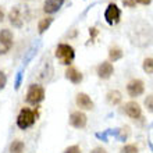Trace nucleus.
I'll list each match as a JSON object with an SVG mask.
<instances>
[{
	"label": "nucleus",
	"mask_w": 153,
	"mask_h": 153,
	"mask_svg": "<svg viewBox=\"0 0 153 153\" xmlns=\"http://www.w3.org/2000/svg\"><path fill=\"white\" fill-rule=\"evenodd\" d=\"M128 39L137 48H148L153 43V28L146 21H135L128 29Z\"/></svg>",
	"instance_id": "1"
},
{
	"label": "nucleus",
	"mask_w": 153,
	"mask_h": 153,
	"mask_svg": "<svg viewBox=\"0 0 153 153\" xmlns=\"http://www.w3.org/2000/svg\"><path fill=\"white\" fill-rule=\"evenodd\" d=\"M29 17H31V13H29L28 6L25 4H17L8 11V21L16 28L24 27V24L29 20Z\"/></svg>",
	"instance_id": "2"
},
{
	"label": "nucleus",
	"mask_w": 153,
	"mask_h": 153,
	"mask_svg": "<svg viewBox=\"0 0 153 153\" xmlns=\"http://www.w3.org/2000/svg\"><path fill=\"white\" fill-rule=\"evenodd\" d=\"M39 118V110L38 109H29V107H22L20 110V113L17 116V127L20 129H28Z\"/></svg>",
	"instance_id": "3"
},
{
	"label": "nucleus",
	"mask_w": 153,
	"mask_h": 153,
	"mask_svg": "<svg viewBox=\"0 0 153 153\" xmlns=\"http://www.w3.org/2000/svg\"><path fill=\"white\" fill-rule=\"evenodd\" d=\"M54 54H56L57 60L60 61V64L67 65V67L71 65V63H73L74 59H75V50H74V48L68 43L57 45Z\"/></svg>",
	"instance_id": "4"
},
{
	"label": "nucleus",
	"mask_w": 153,
	"mask_h": 153,
	"mask_svg": "<svg viewBox=\"0 0 153 153\" xmlns=\"http://www.w3.org/2000/svg\"><path fill=\"white\" fill-rule=\"evenodd\" d=\"M45 100V89L42 85L32 84L29 85L27 95H25V102L31 106H38L39 103Z\"/></svg>",
	"instance_id": "5"
},
{
	"label": "nucleus",
	"mask_w": 153,
	"mask_h": 153,
	"mask_svg": "<svg viewBox=\"0 0 153 153\" xmlns=\"http://www.w3.org/2000/svg\"><path fill=\"white\" fill-rule=\"evenodd\" d=\"M121 18V10L116 3H110L105 10V20L109 25H116L120 22Z\"/></svg>",
	"instance_id": "6"
},
{
	"label": "nucleus",
	"mask_w": 153,
	"mask_h": 153,
	"mask_svg": "<svg viewBox=\"0 0 153 153\" xmlns=\"http://www.w3.org/2000/svg\"><path fill=\"white\" fill-rule=\"evenodd\" d=\"M13 39H14V35L10 29L4 28L0 31V56L7 54L10 52V49L13 48Z\"/></svg>",
	"instance_id": "7"
},
{
	"label": "nucleus",
	"mask_w": 153,
	"mask_h": 153,
	"mask_svg": "<svg viewBox=\"0 0 153 153\" xmlns=\"http://www.w3.org/2000/svg\"><path fill=\"white\" fill-rule=\"evenodd\" d=\"M145 92V84L143 81L139 78H134L127 84V93L129 95V97H139L143 95Z\"/></svg>",
	"instance_id": "8"
},
{
	"label": "nucleus",
	"mask_w": 153,
	"mask_h": 153,
	"mask_svg": "<svg viewBox=\"0 0 153 153\" xmlns=\"http://www.w3.org/2000/svg\"><path fill=\"white\" fill-rule=\"evenodd\" d=\"M124 113L134 121H139L142 120V107L139 106V103L137 102H127L124 105Z\"/></svg>",
	"instance_id": "9"
},
{
	"label": "nucleus",
	"mask_w": 153,
	"mask_h": 153,
	"mask_svg": "<svg viewBox=\"0 0 153 153\" xmlns=\"http://www.w3.org/2000/svg\"><path fill=\"white\" fill-rule=\"evenodd\" d=\"M86 124H88V117L84 111L75 110V111L70 114V125L71 127H74L76 129H82L86 127Z\"/></svg>",
	"instance_id": "10"
},
{
	"label": "nucleus",
	"mask_w": 153,
	"mask_h": 153,
	"mask_svg": "<svg viewBox=\"0 0 153 153\" xmlns=\"http://www.w3.org/2000/svg\"><path fill=\"white\" fill-rule=\"evenodd\" d=\"M75 103L81 110H93V107H95V103H93V100L91 99V96L85 92L76 93Z\"/></svg>",
	"instance_id": "11"
},
{
	"label": "nucleus",
	"mask_w": 153,
	"mask_h": 153,
	"mask_svg": "<svg viewBox=\"0 0 153 153\" xmlns=\"http://www.w3.org/2000/svg\"><path fill=\"white\" fill-rule=\"evenodd\" d=\"M96 74L100 79H109L110 76L114 74V67L110 61H102L100 64L96 67Z\"/></svg>",
	"instance_id": "12"
},
{
	"label": "nucleus",
	"mask_w": 153,
	"mask_h": 153,
	"mask_svg": "<svg viewBox=\"0 0 153 153\" xmlns=\"http://www.w3.org/2000/svg\"><path fill=\"white\" fill-rule=\"evenodd\" d=\"M64 74H65V78H67V79H68L71 84H74V85L81 84V82H82V79H84L82 73H81L78 68H75L74 65H68Z\"/></svg>",
	"instance_id": "13"
},
{
	"label": "nucleus",
	"mask_w": 153,
	"mask_h": 153,
	"mask_svg": "<svg viewBox=\"0 0 153 153\" xmlns=\"http://www.w3.org/2000/svg\"><path fill=\"white\" fill-rule=\"evenodd\" d=\"M65 0H45L43 3V11L46 14H54L63 7Z\"/></svg>",
	"instance_id": "14"
},
{
	"label": "nucleus",
	"mask_w": 153,
	"mask_h": 153,
	"mask_svg": "<svg viewBox=\"0 0 153 153\" xmlns=\"http://www.w3.org/2000/svg\"><path fill=\"white\" fill-rule=\"evenodd\" d=\"M121 100H123V95H121V92L117 91V89H111V91H109V92L106 93V102H107L110 106L120 105Z\"/></svg>",
	"instance_id": "15"
},
{
	"label": "nucleus",
	"mask_w": 153,
	"mask_h": 153,
	"mask_svg": "<svg viewBox=\"0 0 153 153\" xmlns=\"http://www.w3.org/2000/svg\"><path fill=\"white\" fill-rule=\"evenodd\" d=\"M123 56H124V52L121 50L118 46H111V48L109 49V60L110 61H118L123 59Z\"/></svg>",
	"instance_id": "16"
},
{
	"label": "nucleus",
	"mask_w": 153,
	"mask_h": 153,
	"mask_svg": "<svg viewBox=\"0 0 153 153\" xmlns=\"http://www.w3.org/2000/svg\"><path fill=\"white\" fill-rule=\"evenodd\" d=\"M52 22H53L52 17H45V18H42V20L38 22V32H39L40 35H43L49 29V27L52 25Z\"/></svg>",
	"instance_id": "17"
},
{
	"label": "nucleus",
	"mask_w": 153,
	"mask_h": 153,
	"mask_svg": "<svg viewBox=\"0 0 153 153\" xmlns=\"http://www.w3.org/2000/svg\"><path fill=\"white\" fill-rule=\"evenodd\" d=\"M129 135H131V128L128 125H124L123 128H118V134H117L116 139L120 142H125L129 138Z\"/></svg>",
	"instance_id": "18"
},
{
	"label": "nucleus",
	"mask_w": 153,
	"mask_h": 153,
	"mask_svg": "<svg viewBox=\"0 0 153 153\" xmlns=\"http://www.w3.org/2000/svg\"><path fill=\"white\" fill-rule=\"evenodd\" d=\"M25 149V145L24 142L20 141V139H16V141L11 142L10 145V153H22Z\"/></svg>",
	"instance_id": "19"
},
{
	"label": "nucleus",
	"mask_w": 153,
	"mask_h": 153,
	"mask_svg": "<svg viewBox=\"0 0 153 153\" xmlns=\"http://www.w3.org/2000/svg\"><path fill=\"white\" fill-rule=\"evenodd\" d=\"M142 68L146 74H153V57H146L142 63Z\"/></svg>",
	"instance_id": "20"
},
{
	"label": "nucleus",
	"mask_w": 153,
	"mask_h": 153,
	"mask_svg": "<svg viewBox=\"0 0 153 153\" xmlns=\"http://www.w3.org/2000/svg\"><path fill=\"white\" fill-rule=\"evenodd\" d=\"M38 46H39V43L36 42V43H33L32 46L28 49V52H27V54H25V57H24V64H27V63L35 56V53H36V50H38Z\"/></svg>",
	"instance_id": "21"
},
{
	"label": "nucleus",
	"mask_w": 153,
	"mask_h": 153,
	"mask_svg": "<svg viewBox=\"0 0 153 153\" xmlns=\"http://www.w3.org/2000/svg\"><path fill=\"white\" fill-rule=\"evenodd\" d=\"M120 153H139V148L135 143H127L120 149Z\"/></svg>",
	"instance_id": "22"
},
{
	"label": "nucleus",
	"mask_w": 153,
	"mask_h": 153,
	"mask_svg": "<svg viewBox=\"0 0 153 153\" xmlns=\"http://www.w3.org/2000/svg\"><path fill=\"white\" fill-rule=\"evenodd\" d=\"M143 105H145L146 110H148L149 113L153 114V93H150V95H148V96L145 97V102H143Z\"/></svg>",
	"instance_id": "23"
},
{
	"label": "nucleus",
	"mask_w": 153,
	"mask_h": 153,
	"mask_svg": "<svg viewBox=\"0 0 153 153\" xmlns=\"http://www.w3.org/2000/svg\"><path fill=\"white\" fill-rule=\"evenodd\" d=\"M21 82H22V68L17 73V76H16V81H14V88L18 91L21 86Z\"/></svg>",
	"instance_id": "24"
},
{
	"label": "nucleus",
	"mask_w": 153,
	"mask_h": 153,
	"mask_svg": "<svg viewBox=\"0 0 153 153\" xmlns=\"http://www.w3.org/2000/svg\"><path fill=\"white\" fill-rule=\"evenodd\" d=\"M63 153H82V150H81V148L78 145H71L68 148H65Z\"/></svg>",
	"instance_id": "25"
},
{
	"label": "nucleus",
	"mask_w": 153,
	"mask_h": 153,
	"mask_svg": "<svg viewBox=\"0 0 153 153\" xmlns=\"http://www.w3.org/2000/svg\"><path fill=\"white\" fill-rule=\"evenodd\" d=\"M6 84H7V76H6V74H4L3 71H0V91L4 89Z\"/></svg>",
	"instance_id": "26"
},
{
	"label": "nucleus",
	"mask_w": 153,
	"mask_h": 153,
	"mask_svg": "<svg viewBox=\"0 0 153 153\" xmlns=\"http://www.w3.org/2000/svg\"><path fill=\"white\" fill-rule=\"evenodd\" d=\"M96 138H97V139H102V141L107 142V141H109V135H107V131H105V132H96Z\"/></svg>",
	"instance_id": "27"
},
{
	"label": "nucleus",
	"mask_w": 153,
	"mask_h": 153,
	"mask_svg": "<svg viewBox=\"0 0 153 153\" xmlns=\"http://www.w3.org/2000/svg\"><path fill=\"white\" fill-rule=\"evenodd\" d=\"M123 4H124L125 7H135L137 0H123Z\"/></svg>",
	"instance_id": "28"
},
{
	"label": "nucleus",
	"mask_w": 153,
	"mask_h": 153,
	"mask_svg": "<svg viewBox=\"0 0 153 153\" xmlns=\"http://www.w3.org/2000/svg\"><path fill=\"white\" fill-rule=\"evenodd\" d=\"M97 33H99V31H97V29L95 28V27H93V28H89V36H91V40L95 39Z\"/></svg>",
	"instance_id": "29"
},
{
	"label": "nucleus",
	"mask_w": 153,
	"mask_h": 153,
	"mask_svg": "<svg viewBox=\"0 0 153 153\" xmlns=\"http://www.w3.org/2000/svg\"><path fill=\"white\" fill-rule=\"evenodd\" d=\"M89 153H107V150H106L105 148H102V146H96V148H93Z\"/></svg>",
	"instance_id": "30"
},
{
	"label": "nucleus",
	"mask_w": 153,
	"mask_h": 153,
	"mask_svg": "<svg viewBox=\"0 0 153 153\" xmlns=\"http://www.w3.org/2000/svg\"><path fill=\"white\" fill-rule=\"evenodd\" d=\"M150 1H152V0H137V3L143 4V6H148V4H150Z\"/></svg>",
	"instance_id": "31"
},
{
	"label": "nucleus",
	"mask_w": 153,
	"mask_h": 153,
	"mask_svg": "<svg viewBox=\"0 0 153 153\" xmlns=\"http://www.w3.org/2000/svg\"><path fill=\"white\" fill-rule=\"evenodd\" d=\"M4 20V11H3V8L0 7V22Z\"/></svg>",
	"instance_id": "32"
},
{
	"label": "nucleus",
	"mask_w": 153,
	"mask_h": 153,
	"mask_svg": "<svg viewBox=\"0 0 153 153\" xmlns=\"http://www.w3.org/2000/svg\"><path fill=\"white\" fill-rule=\"evenodd\" d=\"M149 148L152 149V152H153V143H152V142H149Z\"/></svg>",
	"instance_id": "33"
},
{
	"label": "nucleus",
	"mask_w": 153,
	"mask_h": 153,
	"mask_svg": "<svg viewBox=\"0 0 153 153\" xmlns=\"http://www.w3.org/2000/svg\"><path fill=\"white\" fill-rule=\"evenodd\" d=\"M150 127H152V128H153V123H152V124H150Z\"/></svg>",
	"instance_id": "34"
},
{
	"label": "nucleus",
	"mask_w": 153,
	"mask_h": 153,
	"mask_svg": "<svg viewBox=\"0 0 153 153\" xmlns=\"http://www.w3.org/2000/svg\"><path fill=\"white\" fill-rule=\"evenodd\" d=\"M27 1H31V0H27Z\"/></svg>",
	"instance_id": "35"
}]
</instances>
